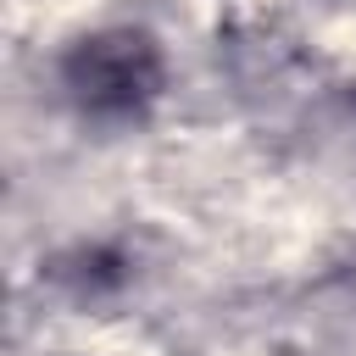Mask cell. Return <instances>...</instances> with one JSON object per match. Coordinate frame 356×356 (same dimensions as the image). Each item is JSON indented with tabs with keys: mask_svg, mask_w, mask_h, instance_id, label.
I'll return each mask as SVG.
<instances>
[{
	"mask_svg": "<svg viewBox=\"0 0 356 356\" xmlns=\"http://www.w3.org/2000/svg\"><path fill=\"white\" fill-rule=\"evenodd\" d=\"M67 100L89 122H139L167 89V56L150 28L117 22L72 39L56 61Z\"/></svg>",
	"mask_w": 356,
	"mask_h": 356,
	"instance_id": "1",
	"label": "cell"
}]
</instances>
